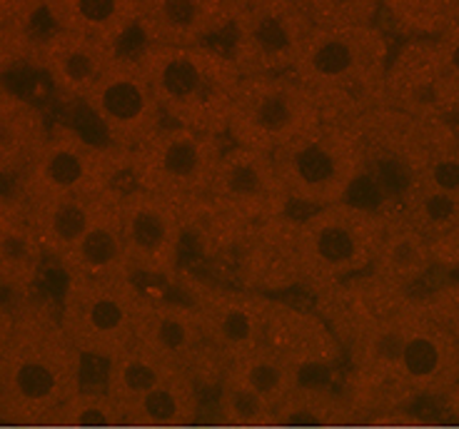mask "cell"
Wrapping results in <instances>:
<instances>
[{"mask_svg": "<svg viewBox=\"0 0 459 429\" xmlns=\"http://www.w3.org/2000/svg\"><path fill=\"white\" fill-rule=\"evenodd\" d=\"M0 355V417L5 425H48L82 390V357L53 305L23 297Z\"/></svg>", "mask_w": 459, "mask_h": 429, "instance_id": "6da1fadb", "label": "cell"}, {"mask_svg": "<svg viewBox=\"0 0 459 429\" xmlns=\"http://www.w3.org/2000/svg\"><path fill=\"white\" fill-rule=\"evenodd\" d=\"M390 58V40L377 25L315 28L290 75L307 88L322 123L350 125L385 107Z\"/></svg>", "mask_w": 459, "mask_h": 429, "instance_id": "7a4b0ae2", "label": "cell"}, {"mask_svg": "<svg viewBox=\"0 0 459 429\" xmlns=\"http://www.w3.org/2000/svg\"><path fill=\"white\" fill-rule=\"evenodd\" d=\"M138 63L170 125L228 138L240 70L228 53L210 46H145Z\"/></svg>", "mask_w": 459, "mask_h": 429, "instance_id": "3957f363", "label": "cell"}, {"mask_svg": "<svg viewBox=\"0 0 459 429\" xmlns=\"http://www.w3.org/2000/svg\"><path fill=\"white\" fill-rule=\"evenodd\" d=\"M445 123L447 120H417L392 107H377L350 123L362 155V170L355 190H369V210L382 218L400 215L402 202L425 173Z\"/></svg>", "mask_w": 459, "mask_h": 429, "instance_id": "277c9868", "label": "cell"}, {"mask_svg": "<svg viewBox=\"0 0 459 429\" xmlns=\"http://www.w3.org/2000/svg\"><path fill=\"white\" fill-rule=\"evenodd\" d=\"M385 218L352 200L299 218V290L320 295L368 272L385 237Z\"/></svg>", "mask_w": 459, "mask_h": 429, "instance_id": "5b68a950", "label": "cell"}, {"mask_svg": "<svg viewBox=\"0 0 459 429\" xmlns=\"http://www.w3.org/2000/svg\"><path fill=\"white\" fill-rule=\"evenodd\" d=\"M145 295L133 275H65L57 317L82 357L110 362L135 345Z\"/></svg>", "mask_w": 459, "mask_h": 429, "instance_id": "8992f818", "label": "cell"}, {"mask_svg": "<svg viewBox=\"0 0 459 429\" xmlns=\"http://www.w3.org/2000/svg\"><path fill=\"white\" fill-rule=\"evenodd\" d=\"M130 152L92 142L68 125L50 128L48 142L15 180V195L23 202L68 195H103L127 177Z\"/></svg>", "mask_w": 459, "mask_h": 429, "instance_id": "52a82bcc", "label": "cell"}, {"mask_svg": "<svg viewBox=\"0 0 459 429\" xmlns=\"http://www.w3.org/2000/svg\"><path fill=\"white\" fill-rule=\"evenodd\" d=\"M320 123L317 105L295 75H247L232 100L228 138L232 145L275 155Z\"/></svg>", "mask_w": 459, "mask_h": 429, "instance_id": "ba28073f", "label": "cell"}, {"mask_svg": "<svg viewBox=\"0 0 459 429\" xmlns=\"http://www.w3.org/2000/svg\"><path fill=\"white\" fill-rule=\"evenodd\" d=\"M292 205L310 210L350 200L359 180L362 155L352 125L320 123L273 155Z\"/></svg>", "mask_w": 459, "mask_h": 429, "instance_id": "9c48e42d", "label": "cell"}, {"mask_svg": "<svg viewBox=\"0 0 459 429\" xmlns=\"http://www.w3.org/2000/svg\"><path fill=\"white\" fill-rule=\"evenodd\" d=\"M225 138L180 125H162L135 150H130L127 177L133 187L172 202L203 198L210 193Z\"/></svg>", "mask_w": 459, "mask_h": 429, "instance_id": "30bf717a", "label": "cell"}, {"mask_svg": "<svg viewBox=\"0 0 459 429\" xmlns=\"http://www.w3.org/2000/svg\"><path fill=\"white\" fill-rule=\"evenodd\" d=\"M165 287L172 297L185 300L195 310L210 342L228 362L260 347L273 297L218 282L185 265L165 282Z\"/></svg>", "mask_w": 459, "mask_h": 429, "instance_id": "8fae6325", "label": "cell"}, {"mask_svg": "<svg viewBox=\"0 0 459 429\" xmlns=\"http://www.w3.org/2000/svg\"><path fill=\"white\" fill-rule=\"evenodd\" d=\"M135 342L160 355L175 370L190 374L200 390H218L230 367V362L210 342L195 310L172 295H145Z\"/></svg>", "mask_w": 459, "mask_h": 429, "instance_id": "7c38bea8", "label": "cell"}, {"mask_svg": "<svg viewBox=\"0 0 459 429\" xmlns=\"http://www.w3.org/2000/svg\"><path fill=\"white\" fill-rule=\"evenodd\" d=\"M312 30V23L292 0H247L232 23L228 56L242 78L282 75L295 68Z\"/></svg>", "mask_w": 459, "mask_h": 429, "instance_id": "4fadbf2b", "label": "cell"}, {"mask_svg": "<svg viewBox=\"0 0 459 429\" xmlns=\"http://www.w3.org/2000/svg\"><path fill=\"white\" fill-rule=\"evenodd\" d=\"M385 107L417 120H459L455 75L442 38L404 40L387 65Z\"/></svg>", "mask_w": 459, "mask_h": 429, "instance_id": "5bb4252c", "label": "cell"}, {"mask_svg": "<svg viewBox=\"0 0 459 429\" xmlns=\"http://www.w3.org/2000/svg\"><path fill=\"white\" fill-rule=\"evenodd\" d=\"M82 103L103 128L108 145L117 150H135L165 125V116L138 58L123 53L115 56Z\"/></svg>", "mask_w": 459, "mask_h": 429, "instance_id": "9a60e30c", "label": "cell"}, {"mask_svg": "<svg viewBox=\"0 0 459 429\" xmlns=\"http://www.w3.org/2000/svg\"><path fill=\"white\" fill-rule=\"evenodd\" d=\"M127 265L135 278L168 282L183 267L185 222L180 205L133 187L120 195Z\"/></svg>", "mask_w": 459, "mask_h": 429, "instance_id": "2e32d148", "label": "cell"}, {"mask_svg": "<svg viewBox=\"0 0 459 429\" xmlns=\"http://www.w3.org/2000/svg\"><path fill=\"white\" fill-rule=\"evenodd\" d=\"M225 282L257 295L299 290V218L255 222L230 257Z\"/></svg>", "mask_w": 459, "mask_h": 429, "instance_id": "e0dca14e", "label": "cell"}, {"mask_svg": "<svg viewBox=\"0 0 459 429\" xmlns=\"http://www.w3.org/2000/svg\"><path fill=\"white\" fill-rule=\"evenodd\" d=\"M207 195L245 222L273 220L292 205L273 155L240 145L225 148Z\"/></svg>", "mask_w": 459, "mask_h": 429, "instance_id": "ac0fdd59", "label": "cell"}, {"mask_svg": "<svg viewBox=\"0 0 459 429\" xmlns=\"http://www.w3.org/2000/svg\"><path fill=\"white\" fill-rule=\"evenodd\" d=\"M260 347L287 362L299 374L330 370L344 360L333 330L315 310H302L290 302L270 300Z\"/></svg>", "mask_w": 459, "mask_h": 429, "instance_id": "d6986e66", "label": "cell"}, {"mask_svg": "<svg viewBox=\"0 0 459 429\" xmlns=\"http://www.w3.org/2000/svg\"><path fill=\"white\" fill-rule=\"evenodd\" d=\"M247 0H143L138 28L145 46H207L228 30Z\"/></svg>", "mask_w": 459, "mask_h": 429, "instance_id": "ffe728a7", "label": "cell"}, {"mask_svg": "<svg viewBox=\"0 0 459 429\" xmlns=\"http://www.w3.org/2000/svg\"><path fill=\"white\" fill-rule=\"evenodd\" d=\"M115 56L117 47L56 28L43 40H35L30 63L46 73L50 85L63 98L85 100V95L100 81V75L113 63Z\"/></svg>", "mask_w": 459, "mask_h": 429, "instance_id": "44dd1931", "label": "cell"}, {"mask_svg": "<svg viewBox=\"0 0 459 429\" xmlns=\"http://www.w3.org/2000/svg\"><path fill=\"white\" fill-rule=\"evenodd\" d=\"M120 195H123V187H113L105 195L91 227L82 232V237L70 250V255L57 265L65 275H85V278L133 275L126 257V240H123Z\"/></svg>", "mask_w": 459, "mask_h": 429, "instance_id": "7402d4cb", "label": "cell"}, {"mask_svg": "<svg viewBox=\"0 0 459 429\" xmlns=\"http://www.w3.org/2000/svg\"><path fill=\"white\" fill-rule=\"evenodd\" d=\"M46 250L40 245L30 210L15 193L8 195L3 222V253H0V290L15 297H30L46 265Z\"/></svg>", "mask_w": 459, "mask_h": 429, "instance_id": "603a6c76", "label": "cell"}, {"mask_svg": "<svg viewBox=\"0 0 459 429\" xmlns=\"http://www.w3.org/2000/svg\"><path fill=\"white\" fill-rule=\"evenodd\" d=\"M143 0H46L48 18L57 30L85 35L117 47L133 28H138Z\"/></svg>", "mask_w": 459, "mask_h": 429, "instance_id": "cb8c5ba5", "label": "cell"}, {"mask_svg": "<svg viewBox=\"0 0 459 429\" xmlns=\"http://www.w3.org/2000/svg\"><path fill=\"white\" fill-rule=\"evenodd\" d=\"M48 135L46 116L28 98L0 82V177L15 183L43 150Z\"/></svg>", "mask_w": 459, "mask_h": 429, "instance_id": "d4e9b609", "label": "cell"}, {"mask_svg": "<svg viewBox=\"0 0 459 429\" xmlns=\"http://www.w3.org/2000/svg\"><path fill=\"white\" fill-rule=\"evenodd\" d=\"M110 193V190H108ZM103 195H68V198H48L38 202H25L30 210L35 230L50 262L60 265L70 250L78 245L82 232L91 227L92 218L103 205Z\"/></svg>", "mask_w": 459, "mask_h": 429, "instance_id": "484cf974", "label": "cell"}, {"mask_svg": "<svg viewBox=\"0 0 459 429\" xmlns=\"http://www.w3.org/2000/svg\"><path fill=\"white\" fill-rule=\"evenodd\" d=\"M200 387L185 372H172L138 399L123 417V427L183 429L200 417Z\"/></svg>", "mask_w": 459, "mask_h": 429, "instance_id": "4316f807", "label": "cell"}, {"mask_svg": "<svg viewBox=\"0 0 459 429\" xmlns=\"http://www.w3.org/2000/svg\"><path fill=\"white\" fill-rule=\"evenodd\" d=\"M385 237L369 272L412 292L414 285H420L435 270L429 243L402 218H385Z\"/></svg>", "mask_w": 459, "mask_h": 429, "instance_id": "83f0119b", "label": "cell"}, {"mask_svg": "<svg viewBox=\"0 0 459 429\" xmlns=\"http://www.w3.org/2000/svg\"><path fill=\"white\" fill-rule=\"evenodd\" d=\"M172 372L180 370H175L170 362H165L160 355H155L152 349L143 347L138 342L108 362L103 390L117 409L120 422L130 407L148 395L150 390H155Z\"/></svg>", "mask_w": 459, "mask_h": 429, "instance_id": "f1b7e54d", "label": "cell"}, {"mask_svg": "<svg viewBox=\"0 0 459 429\" xmlns=\"http://www.w3.org/2000/svg\"><path fill=\"white\" fill-rule=\"evenodd\" d=\"M228 374L247 384L257 397H263L264 402L273 407L275 417L282 402L302 384V374L298 370H292L287 362L275 357L264 347H255L253 352L230 362Z\"/></svg>", "mask_w": 459, "mask_h": 429, "instance_id": "f546056e", "label": "cell"}, {"mask_svg": "<svg viewBox=\"0 0 459 429\" xmlns=\"http://www.w3.org/2000/svg\"><path fill=\"white\" fill-rule=\"evenodd\" d=\"M394 33L410 38H442L459 25V0H382Z\"/></svg>", "mask_w": 459, "mask_h": 429, "instance_id": "4dcf8cb0", "label": "cell"}, {"mask_svg": "<svg viewBox=\"0 0 459 429\" xmlns=\"http://www.w3.org/2000/svg\"><path fill=\"white\" fill-rule=\"evenodd\" d=\"M290 422H320V425H352L355 415L347 407L344 397L325 387H305L299 384L277 409L275 425Z\"/></svg>", "mask_w": 459, "mask_h": 429, "instance_id": "1f68e13d", "label": "cell"}, {"mask_svg": "<svg viewBox=\"0 0 459 429\" xmlns=\"http://www.w3.org/2000/svg\"><path fill=\"white\" fill-rule=\"evenodd\" d=\"M218 412L220 417L235 425L238 429H273L275 427V412L273 407L257 397L240 380L225 372L222 382L218 384Z\"/></svg>", "mask_w": 459, "mask_h": 429, "instance_id": "d6a6232c", "label": "cell"}, {"mask_svg": "<svg viewBox=\"0 0 459 429\" xmlns=\"http://www.w3.org/2000/svg\"><path fill=\"white\" fill-rule=\"evenodd\" d=\"M312 28H359L377 25L382 0H292Z\"/></svg>", "mask_w": 459, "mask_h": 429, "instance_id": "836d02e7", "label": "cell"}, {"mask_svg": "<svg viewBox=\"0 0 459 429\" xmlns=\"http://www.w3.org/2000/svg\"><path fill=\"white\" fill-rule=\"evenodd\" d=\"M417 185L432 187L459 200V120H447L442 125Z\"/></svg>", "mask_w": 459, "mask_h": 429, "instance_id": "e575fe53", "label": "cell"}, {"mask_svg": "<svg viewBox=\"0 0 459 429\" xmlns=\"http://www.w3.org/2000/svg\"><path fill=\"white\" fill-rule=\"evenodd\" d=\"M46 427L65 429H110L123 427L117 409L110 402V397L103 392H85L81 390L70 402L57 409Z\"/></svg>", "mask_w": 459, "mask_h": 429, "instance_id": "d590c367", "label": "cell"}, {"mask_svg": "<svg viewBox=\"0 0 459 429\" xmlns=\"http://www.w3.org/2000/svg\"><path fill=\"white\" fill-rule=\"evenodd\" d=\"M420 300L427 317L459 342V282L437 285L425 295H420Z\"/></svg>", "mask_w": 459, "mask_h": 429, "instance_id": "8d00e7d4", "label": "cell"}, {"mask_svg": "<svg viewBox=\"0 0 459 429\" xmlns=\"http://www.w3.org/2000/svg\"><path fill=\"white\" fill-rule=\"evenodd\" d=\"M442 43H445V50H447L449 68H452V75H455L457 100H459V25L457 28H452L447 35H442Z\"/></svg>", "mask_w": 459, "mask_h": 429, "instance_id": "74e56055", "label": "cell"}, {"mask_svg": "<svg viewBox=\"0 0 459 429\" xmlns=\"http://www.w3.org/2000/svg\"><path fill=\"white\" fill-rule=\"evenodd\" d=\"M13 325H15V313H13V307H8L5 302L0 300V355H3V349L11 339Z\"/></svg>", "mask_w": 459, "mask_h": 429, "instance_id": "f35d334b", "label": "cell"}, {"mask_svg": "<svg viewBox=\"0 0 459 429\" xmlns=\"http://www.w3.org/2000/svg\"><path fill=\"white\" fill-rule=\"evenodd\" d=\"M442 405H445V409H447L449 417H455L459 422V382L449 390L447 397L442 399Z\"/></svg>", "mask_w": 459, "mask_h": 429, "instance_id": "ab89813d", "label": "cell"}, {"mask_svg": "<svg viewBox=\"0 0 459 429\" xmlns=\"http://www.w3.org/2000/svg\"><path fill=\"white\" fill-rule=\"evenodd\" d=\"M5 208H8V193H0V253H3V222H5Z\"/></svg>", "mask_w": 459, "mask_h": 429, "instance_id": "60d3db41", "label": "cell"}, {"mask_svg": "<svg viewBox=\"0 0 459 429\" xmlns=\"http://www.w3.org/2000/svg\"><path fill=\"white\" fill-rule=\"evenodd\" d=\"M110 429H135V427H110Z\"/></svg>", "mask_w": 459, "mask_h": 429, "instance_id": "b9f144b4", "label": "cell"}, {"mask_svg": "<svg viewBox=\"0 0 459 429\" xmlns=\"http://www.w3.org/2000/svg\"><path fill=\"white\" fill-rule=\"evenodd\" d=\"M299 429H310V427H299ZM327 429H333V427H327Z\"/></svg>", "mask_w": 459, "mask_h": 429, "instance_id": "7bdbcfd3", "label": "cell"}, {"mask_svg": "<svg viewBox=\"0 0 459 429\" xmlns=\"http://www.w3.org/2000/svg\"><path fill=\"white\" fill-rule=\"evenodd\" d=\"M0 422H3V417H0Z\"/></svg>", "mask_w": 459, "mask_h": 429, "instance_id": "ee69618b", "label": "cell"}, {"mask_svg": "<svg viewBox=\"0 0 459 429\" xmlns=\"http://www.w3.org/2000/svg\"><path fill=\"white\" fill-rule=\"evenodd\" d=\"M230 429H232V427H230Z\"/></svg>", "mask_w": 459, "mask_h": 429, "instance_id": "f6af8a7d", "label": "cell"}]
</instances>
